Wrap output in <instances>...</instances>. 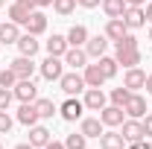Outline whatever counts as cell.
<instances>
[{"label":"cell","instance_id":"3","mask_svg":"<svg viewBox=\"0 0 152 149\" xmlns=\"http://www.w3.org/2000/svg\"><path fill=\"white\" fill-rule=\"evenodd\" d=\"M82 111H85V102L82 99H76V96H67L64 102H61V120H67V123H76V120H82Z\"/></svg>","mask_w":152,"mask_h":149},{"label":"cell","instance_id":"2","mask_svg":"<svg viewBox=\"0 0 152 149\" xmlns=\"http://www.w3.org/2000/svg\"><path fill=\"white\" fill-rule=\"evenodd\" d=\"M58 88L67 93V96H76V93H85V88H88V85H85V76L73 70V73H61Z\"/></svg>","mask_w":152,"mask_h":149},{"label":"cell","instance_id":"8","mask_svg":"<svg viewBox=\"0 0 152 149\" xmlns=\"http://www.w3.org/2000/svg\"><path fill=\"white\" fill-rule=\"evenodd\" d=\"M123 111H126V117H132V120H143L149 108H146V99H143L140 93H132V96H129V102L123 105Z\"/></svg>","mask_w":152,"mask_h":149},{"label":"cell","instance_id":"34","mask_svg":"<svg viewBox=\"0 0 152 149\" xmlns=\"http://www.w3.org/2000/svg\"><path fill=\"white\" fill-rule=\"evenodd\" d=\"M12 99H15V93H12V88H0V111H9Z\"/></svg>","mask_w":152,"mask_h":149},{"label":"cell","instance_id":"14","mask_svg":"<svg viewBox=\"0 0 152 149\" xmlns=\"http://www.w3.org/2000/svg\"><path fill=\"white\" fill-rule=\"evenodd\" d=\"M82 70H85L82 76H85V85H88V88H102V85L108 82V79H105V73L99 70V64H85Z\"/></svg>","mask_w":152,"mask_h":149},{"label":"cell","instance_id":"23","mask_svg":"<svg viewBox=\"0 0 152 149\" xmlns=\"http://www.w3.org/2000/svg\"><path fill=\"white\" fill-rule=\"evenodd\" d=\"M99 146L102 149H126V137L120 131H102L99 134Z\"/></svg>","mask_w":152,"mask_h":149},{"label":"cell","instance_id":"12","mask_svg":"<svg viewBox=\"0 0 152 149\" xmlns=\"http://www.w3.org/2000/svg\"><path fill=\"white\" fill-rule=\"evenodd\" d=\"M123 85L129 88L132 93H137L143 85H146V73L140 67H126V76H123Z\"/></svg>","mask_w":152,"mask_h":149},{"label":"cell","instance_id":"28","mask_svg":"<svg viewBox=\"0 0 152 149\" xmlns=\"http://www.w3.org/2000/svg\"><path fill=\"white\" fill-rule=\"evenodd\" d=\"M96 64H99V70L105 73V79H114V76H117V67H120L114 56H99V58H96Z\"/></svg>","mask_w":152,"mask_h":149},{"label":"cell","instance_id":"6","mask_svg":"<svg viewBox=\"0 0 152 149\" xmlns=\"http://www.w3.org/2000/svg\"><path fill=\"white\" fill-rule=\"evenodd\" d=\"M82 102H85V111H102L105 108V91L102 88H85Z\"/></svg>","mask_w":152,"mask_h":149},{"label":"cell","instance_id":"5","mask_svg":"<svg viewBox=\"0 0 152 149\" xmlns=\"http://www.w3.org/2000/svg\"><path fill=\"white\" fill-rule=\"evenodd\" d=\"M114 58L123 67H137L140 64V47H114Z\"/></svg>","mask_w":152,"mask_h":149},{"label":"cell","instance_id":"45","mask_svg":"<svg viewBox=\"0 0 152 149\" xmlns=\"http://www.w3.org/2000/svg\"><path fill=\"white\" fill-rule=\"evenodd\" d=\"M146 0H126V6H143Z\"/></svg>","mask_w":152,"mask_h":149},{"label":"cell","instance_id":"19","mask_svg":"<svg viewBox=\"0 0 152 149\" xmlns=\"http://www.w3.org/2000/svg\"><path fill=\"white\" fill-rule=\"evenodd\" d=\"M18 38H20V26L15 20L0 23V47H3V44H18Z\"/></svg>","mask_w":152,"mask_h":149},{"label":"cell","instance_id":"33","mask_svg":"<svg viewBox=\"0 0 152 149\" xmlns=\"http://www.w3.org/2000/svg\"><path fill=\"white\" fill-rule=\"evenodd\" d=\"M15 85H18L15 70H12V67H3V70H0V88H15Z\"/></svg>","mask_w":152,"mask_h":149},{"label":"cell","instance_id":"11","mask_svg":"<svg viewBox=\"0 0 152 149\" xmlns=\"http://www.w3.org/2000/svg\"><path fill=\"white\" fill-rule=\"evenodd\" d=\"M9 67L15 70V76H18V79H32V73H35V61H32L29 56L12 58V61H9Z\"/></svg>","mask_w":152,"mask_h":149},{"label":"cell","instance_id":"39","mask_svg":"<svg viewBox=\"0 0 152 149\" xmlns=\"http://www.w3.org/2000/svg\"><path fill=\"white\" fill-rule=\"evenodd\" d=\"M143 131H146V137H152V114L143 117Z\"/></svg>","mask_w":152,"mask_h":149},{"label":"cell","instance_id":"26","mask_svg":"<svg viewBox=\"0 0 152 149\" xmlns=\"http://www.w3.org/2000/svg\"><path fill=\"white\" fill-rule=\"evenodd\" d=\"M85 41H88V29H85L82 23H73V26L67 29V44H70V47H85Z\"/></svg>","mask_w":152,"mask_h":149},{"label":"cell","instance_id":"15","mask_svg":"<svg viewBox=\"0 0 152 149\" xmlns=\"http://www.w3.org/2000/svg\"><path fill=\"white\" fill-rule=\"evenodd\" d=\"M64 64H70L73 70H79V67H85L88 64V53H85V47H67V53H64Z\"/></svg>","mask_w":152,"mask_h":149},{"label":"cell","instance_id":"46","mask_svg":"<svg viewBox=\"0 0 152 149\" xmlns=\"http://www.w3.org/2000/svg\"><path fill=\"white\" fill-rule=\"evenodd\" d=\"M15 149H35V146H32V143L26 140V143H18V146H15Z\"/></svg>","mask_w":152,"mask_h":149},{"label":"cell","instance_id":"44","mask_svg":"<svg viewBox=\"0 0 152 149\" xmlns=\"http://www.w3.org/2000/svg\"><path fill=\"white\" fill-rule=\"evenodd\" d=\"M143 12H146V20L152 23V3H146V9H143Z\"/></svg>","mask_w":152,"mask_h":149},{"label":"cell","instance_id":"24","mask_svg":"<svg viewBox=\"0 0 152 149\" xmlns=\"http://www.w3.org/2000/svg\"><path fill=\"white\" fill-rule=\"evenodd\" d=\"M38 47H41V44H38V35H29V32H23V35L18 38V50H20V56H35L38 53Z\"/></svg>","mask_w":152,"mask_h":149},{"label":"cell","instance_id":"41","mask_svg":"<svg viewBox=\"0 0 152 149\" xmlns=\"http://www.w3.org/2000/svg\"><path fill=\"white\" fill-rule=\"evenodd\" d=\"M44 149H64V143H61V140H50Z\"/></svg>","mask_w":152,"mask_h":149},{"label":"cell","instance_id":"29","mask_svg":"<svg viewBox=\"0 0 152 149\" xmlns=\"http://www.w3.org/2000/svg\"><path fill=\"white\" fill-rule=\"evenodd\" d=\"M29 15H32V12H29V9H23L20 3H12V6H9V20H15L18 26H23V23L29 20Z\"/></svg>","mask_w":152,"mask_h":149},{"label":"cell","instance_id":"4","mask_svg":"<svg viewBox=\"0 0 152 149\" xmlns=\"http://www.w3.org/2000/svg\"><path fill=\"white\" fill-rule=\"evenodd\" d=\"M12 93H15V99H20V102H35L38 99V85L32 79H18V85L12 88Z\"/></svg>","mask_w":152,"mask_h":149},{"label":"cell","instance_id":"48","mask_svg":"<svg viewBox=\"0 0 152 149\" xmlns=\"http://www.w3.org/2000/svg\"><path fill=\"white\" fill-rule=\"evenodd\" d=\"M149 41H152V29H149Z\"/></svg>","mask_w":152,"mask_h":149},{"label":"cell","instance_id":"31","mask_svg":"<svg viewBox=\"0 0 152 149\" xmlns=\"http://www.w3.org/2000/svg\"><path fill=\"white\" fill-rule=\"evenodd\" d=\"M85 146H88V137H85L82 131L67 134V140H64V149H85Z\"/></svg>","mask_w":152,"mask_h":149},{"label":"cell","instance_id":"22","mask_svg":"<svg viewBox=\"0 0 152 149\" xmlns=\"http://www.w3.org/2000/svg\"><path fill=\"white\" fill-rule=\"evenodd\" d=\"M38 120H41V117H38V111H35V102H20V108H18V123H23V126L29 129V126H35Z\"/></svg>","mask_w":152,"mask_h":149},{"label":"cell","instance_id":"1","mask_svg":"<svg viewBox=\"0 0 152 149\" xmlns=\"http://www.w3.org/2000/svg\"><path fill=\"white\" fill-rule=\"evenodd\" d=\"M38 70H41V76H44L47 82H58V79H61V73H64V58L47 56L41 64H38Z\"/></svg>","mask_w":152,"mask_h":149},{"label":"cell","instance_id":"47","mask_svg":"<svg viewBox=\"0 0 152 149\" xmlns=\"http://www.w3.org/2000/svg\"><path fill=\"white\" fill-rule=\"evenodd\" d=\"M0 6H6V0H0Z\"/></svg>","mask_w":152,"mask_h":149},{"label":"cell","instance_id":"10","mask_svg":"<svg viewBox=\"0 0 152 149\" xmlns=\"http://www.w3.org/2000/svg\"><path fill=\"white\" fill-rule=\"evenodd\" d=\"M108 38L105 35H88V41H85V53H88V58H99L105 56V50H108Z\"/></svg>","mask_w":152,"mask_h":149},{"label":"cell","instance_id":"38","mask_svg":"<svg viewBox=\"0 0 152 149\" xmlns=\"http://www.w3.org/2000/svg\"><path fill=\"white\" fill-rule=\"evenodd\" d=\"M102 0H76V6H82V9H96Z\"/></svg>","mask_w":152,"mask_h":149},{"label":"cell","instance_id":"42","mask_svg":"<svg viewBox=\"0 0 152 149\" xmlns=\"http://www.w3.org/2000/svg\"><path fill=\"white\" fill-rule=\"evenodd\" d=\"M143 91L152 93V73H146V85H143Z\"/></svg>","mask_w":152,"mask_h":149},{"label":"cell","instance_id":"49","mask_svg":"<svg viewBox=\"0 0 152 149\" xmlns=\"http://www.w3.org/2000/svg\"><path fill=\"white\" fill-rule=\"evenodd\" d=\"M0 149H3V143H0Z\"/></svg>","mask_w":152,"mask_h":149},{"label":"cell","instance_id":"30","mask_svg":"<svg viewBox=\"0 0 152 149\" xmlns=\"http://www.w3.org/2000/svg\"><path fill=\"white\" fill-rule=\"evenodd\" d=\"M108 96H111V105H120V108H123V105L129 102V96H132V91H129V88L123 85V88H114V91L108 93Z\"/></svg>","mask_w":152,"mask_h":149},{"label":"cell","instance_id":"36","mask_svg":"<svg viewBox=\"0 0 152 149\" xmlns=\"http://www.w3.org/2000/svg\"><path fill=\"white\" fill-rule=\"evenodd\" d=\"M114 47H137V38H134L132 32H126L120 41H114Z\"/></svg>","mask_w":152,"mask_h":149},{"label":"cell","instance_id":"21","mask_svg":"<svg viewBox=\"0 0 152 149\" xmlns=\"http://www.w3.org/2000/svg\"><path fill=\"white\" fill-rule=\"evenodd\" d=\"M79 131H82L85 137H96V140H99V134H102V120H99V117H82Z\"/></svg>","mask_w":152,"mask_h":149},{"label":"cell","instance_id":"35","mask_svg":"<svg viewBox=\"0 0 152 149\" xmlns=\"http://www.w3.org/2000/svg\"><path fill=\"white\" fill-rule=\"evenodd\" d=\"M12 131V117L9 111H0V134H9Z\"/></svg>","mask_w":152,"mask_h":149},{"label":"cell","instance_id":"17","mask_svg":"<svg viewBox=\"0 0 152 149\" xmlns=\"http://www.w3.org/2000/svg\"><path fill=\"white\" fill-rule=\"evenodd\" d=\"M50 140H53V134H50L47 126H38V123H35V126H29V143H32L35 149H44Z\"/></svg>","mask_w":152,"mask_h":149},{"label":"cell","instance_id":"40","mask_svg":"<svg viewBox=\"0 0 152 149\" xmlns=\"http://www.w3.org/2000/svg\"><path fill=\"white\" fill-rule=\"evenodd\" d=\"M15 3H20L23 9H29V12H35L38 6H35V0H15Z\"/></svg>","mask_w":152,"mask_h":149},{"label":"cell","instance_id":"13","mask_svg":"<svg viewBox=\"0 0 152 149\" xmlns=\"http://www.w3.org/2000/svg\"><path fill=\"white\" fill-rule=\"evenodd\" d=\"M123 20H126L129 29H140V26L146 23V12H143V6H126Z\"/></svg>","mask_w":152,"mask_h":149},{"label":"cell","instance_id":"7","mask_svg":"<svg viewBox=\"0 0 152 149\" xmlns=\"http://www.w3.org/2000/svg\"><path fill=\"white\" fill-rule=\"evenodd\" d=\"M120 134L126 137V143L143 140V137H146V131H143V120H132V117H126V120H123V131H120Z\"/></svg>","mask_w":152,"mask_h":149},{"label":"cell","instance_id":"27","mask_svg":"<svg viewBox=\"0 0 152 149\" xmlns=\"http://www.w3.org/2000/svg\"><path fill=\"white\" fill-rule=\"evenodd\" d=\"M99 6L108 18H123V12H126V0H102Z\"/></svg>","mask_w":152,"mask_h":149},{"label":"cell","instance_id":"16","mask_svg":"<svg viewBox=\"0 0 152 149\" xmlns=\"http://www.w3.org/2000/svg\"><path fill=\"white\" fill-rule=\"evenodd\" d=\"M126 32H129V26H126V20H123V18H108V23H105V32H102V35L108 38V41H120Z\"/></svg>","mask_w":152,"mask_h":149},{"label":"cell","instance_id":"9","mask_svg":"<svg viewBox=\"0 0 152 149\" xmlns=\"http://www.w3.org/2000/svg\"><path fill=\"white\" fill-rule=\"evenodd\" d=\"M99 120H102V126L114 129V126H123V120H126V111H123L120 105H105V108L99 111Z\"/></svg>","mask_w":152,"mask_h":149},{"label":"cell","instance_id":"18","mask_svg":"<svg viewBox=\"0 0 152 149\" xmlns=\"http://www.w3.org/2000/svg\"><path fill=\"white\" fill-rule=\"evenodd\" d=\"M23 26H26V32H29V35H44V32H47V15L35 9V12L29 15V20H26Z\"/></svg>","mask_w":152,"mask_h":149},{"label":"cell","instance_id":"37","mask_svg":"<svg viewBox=\"0 0 152 149\" xmlns=\"http://www.w3.org/2000/svg\"><path fill=\"white\" fill-rule=\"evenodd\" d=\"M126 149H152L149 137H143V140H134V143H126Z\"/></svg>","mask_w":152,"mask_h":149},{"label":"cell","instance_id":"20","mask_svg":"<svg viewBox=\"0 0 152 149\" xmlns=\"http://www.w3.org/2000/svg\"><path fill=\"white\" fill-rule=\"evenodd\" d=\"M67 47H70V44H67V35H56V32H53V35L47 38V56H64V53H67Z\"/></svg>","mask_w":152,"mask_h":149},{"label":"cell","instance_id":"43","mask_svg":"<svg viewBox=\"0 0 152 149\" xmlns=\"http://www.w3.org/2000/svg\"><path fill=\"white\" fill-rule=\"evenodd\" d=\"M35 6H38V9H44V6H53V0H35Z\"/></svg>","mask_w":152,"mask_h":149},{"label":"cell","instance_id":"32","mask_svg":"<svg viewBox=\"0 0 152 149\" xmlns=\"http://www.w3.org/2000/svg\"><path fill=\"white\" fill-rule=\"evenodd\" d=\"M53 9H56L61 18H67V15H73L76 9V0H53Z\"/></svg>","mask_w":152,"mask_h":149},{"label":"cell","instance_id":"25","mask_svg":"<svg viewBox=\"0 0 152 149\" xmlns=\"http://www.w3.org/2000/svg\"><path fill=\"white\" fill-rule=\"evenodd\" d=\"M35 111H38L41 120H50L53 114H58V105L53 102V99H47V96H38L35 99Z\"/></svg>","mask_w":152,"mask_h":149},{"label":"cell","instance_id":"50","mask_svg":"<svg viewBox=\"0 0 152 149\" xmlns=\"http://www.w3.org/2000/svg\"><path fill=\"white\" fill-rule=\"evenodd\" d=\"M0 70H3V67H0Z\"/></svg>","mask_w":152,"mask_h":149}]
</instances>
